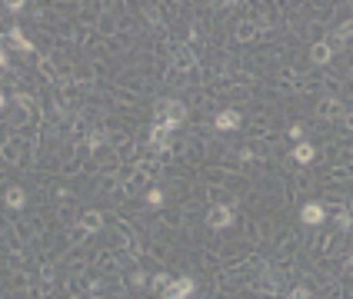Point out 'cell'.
<instances>
[{"instance_id": "52a82bcc", "label": "cell", "mask_w": 353, "mask_h": 299, "mask_svg": "<svg viewBox=\"0 0 353 299\" xmlns=\"http://www.w3.org/2000/svg\"><path fill=\"white\" fill-rule=\"evenodd\" d=\"M237 123H240V113H233V110H224L217 117V126H220V130H233Z\"/></svg>"}, {"instance_id": "5b68a950", "label": "cell", "mask_w": 353, "mask_h": 299, "mask_svg": "<svg viewBox=\"0 0 353 299\" xmlns=\"http://www.w3.org/2000/svg\"><path fill=\"white\" fill-rule=\"evenodd\" d=\"M300 216H303V223H310V226H317V223L323 220V206H320V203H306Z\"/></svg>"}, {"instance_id": "8fae6325", "label": "cell", "mask_w": 353, "mask_h": 299, "mask_svg": "<svg viewBox=\"0 0 353 299\" xmlns=\"http://www.w3.org/2000/svg\"><path fill=\"white\" fill-rule=\"evenodd\" d=\"M83 226L87 229H100V213H87V216H83Z\"/></svg>"}, {"instance_id": "8992f818", "label": "cell", "mask_w": 353, "mask_h": 299, "mask_svg": "<svg viewBox=\"0 0 353 299\" xmlns=\"http://www.w3.org/2000/svg\"><path fill=\"white\" fill-rule=\"evenodd\" d=\"M4 200H7V206H14V210H20V206L27 203V196H24V189H20V186H10Z\"/></svg>"}, {"instance_id": "7c38bea8", "label": "cell", "mask_w": 353, "mask_h": 299, "mask_svg": "<svg viewBox=\"0 0 353 299\" xmlns=\"http://www.w3.org/2000/svg\"><path fill=\"white\" fill-rule=\"evenodd\" d=\"M24 7H27L24 0H10V4H7V10H10V14H20V10H24Z\"/></svg>"}, {"instance_id": "6da1fadb", "label": "cell", "mask_w": 353, "mask_h": 299, "mask_svg": "<svg viewBox=\"0 0 353 299\" xmlns=\"http://www.w3.org/2000/svg\"><path fill=\"white\" fill-rule=\"evenodd\" d=\"M193 296V279H173V283L163 289V299H190Z\"/></svg>"}, {"instance_id": "3957f363", "label": "cell", "mask_w": 353, "mask_h": 299, "mask_svg": "<svg viewBox=\"0 0 353 299\" xmlns=\"http://www.w3.org/2000/svg\"><path fill=\"white\" fill-rule=\"evenodd\" d=\"M207 223H210L213 229L230 226V210H227V206H213V210H210V216H207Z\"/></svg>"}, {"instance_id": "9c48e42d", "label": "cell", "mask_w": 353, "mask_h": 299, "mask_svg": "<svg viewBox=\"0 0 353 299\" xmlns=\"http://www.w3.org/2000/svg\"><path fill=\"white\" fill-rule=\"evenodd\" d=\"M10 40H14L20 50H30V40L24 37V30H20V27H14V30H10Z\"/></svg>"}, {"instance_id": "2e32d148", "label": "cell", "mask_w": 353, "mask_h": 299, "mask_svg": "<svg viewBox=\"0 0 353 299\" xmlns=\"http://www.w3.org/2000/svg\"><path fill=\"white\" fill-rule=\"evenodd\" d=\"M346 123H350V126H353V113H350V117H346Z\"/></svg>"}, {"instance_id": "ba28073f", "label": "cell", "mask_w": 353, "mask_h": 299, "mask_svg": "<svg viewBox=\"0 0 353 299\" xmlns=\"http://www.w3.org/2000/svg\"><path fill=\"white\" fill-rule=\"evenodd\" d=\"M293 160H297V163H310V160H313V146H310V143H297Z\"/></svg>"}, {"instance_id": "30bf717a", "label": "cell", "mask_w": 353, "mask_h": 299, "mask_svg": "<svg viewBox=\"0 0 353 299\" xmlns=\"http://www.w3.org/2000/svg\"><path fill=\"white\" fill-rule=\"evenodd\" d=\"M313 60H317V63H327V60H330V47L317 43V47H313Z\"/></svg>"}, {"instance_id": "277c9868", "label": "cell", "mask_w": 353, "mask_h": 299, "mask_svg": "<svg viewBox=\"0 0 353 299\" xmlns=\"http://www.w3.org/2000/svg\"><path fill=\"white\" fill-rule=\"evenodd\" d=\"M160 113H163V120H173V123H180L187 110H184V103L170 100V103H160Z\"/></svg>"}, {"instance_id": "7a4b0ae2", "label": "cell", "mask_w": 353, "mask_h": 299, "mask_svg": "<svg viewBox=\"0 0 353 299\" xmlns=\"http://www.w3.org/2000/svg\"><path fill=\"white\" fill-rule=\"evenodd\" d=\"M173 120H160V123H157V126H153V130H150V143H153V146H157V150H160V146H167V140H170V133H173Z\"/></svg>"}, {"instance_id": "5bb4252c", "label": "cell", "mask_w": 353, "mask_h": 299, "mask_svg": "<svg viewBox=\"0 0 353 299\" xmlns=\"http://www.w3.org/2000/svg\"><path fill=\"white\" fill-rule=\"evenodd\" d=\"M290 299H310V292H306V289H293V292H290Z\"/></svg>"}, {"instance_id": "9a60e30c", "label": "cell", "mask_w": 353, "mask_h": 299, "mask_svg": "<svg viewBox=\"0 0 353 299\" xmlns=\"http://www.w3.org/2000/svg\"><path fill=\"white\" fill-rule=\"evenodd\" d=\"M350 33H353V24H343V27H340V40H346Z\"/></svg>"}, {"instance_id": "4fadbf2b", "label": "cell", "mask_w": 353, "mask_h": 299, "mask_svg": "<svg viewBox=\"0 0 353 299\" xmlns=\"http://www.w3.org/2000/svg\"><path fill=\"white\" fill-rule=\"evenodd\" d=\"M337 220H340V229H350V226H353V220H350V213H340Z\"/></svg>"}]
</instances>
